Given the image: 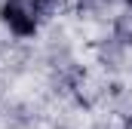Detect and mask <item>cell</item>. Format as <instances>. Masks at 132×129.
I'll return each instance as SVG.
<instances>
[{
  "instance_id": "6da1fadb",
  "label": "cell",
  "mask_w": 132,
  "mask_h": 129,
  "mask_svg": "<svg viewBox=\"0 0 132 129\" xmlns=\"http://www.w3.org/2000/svg\"><path fill=\"white\" fill-rule=\"evenodd\" d=\"M0 25L19 40H31L40 31V22L31 9V0H3L0 3Z\"/></svg>"
},
{
  "instance_id": "7a4b0ae2",
  "label": "cell",
  "mask_w": 132,
  "mask_h": 129,
  "mask_svg": "<svg viewBox=\"0 0 132 129\" xmlns=\"http://www.w3.org/2000/svg\"><path fill=\"white\" fill-rule=\"evenodd\" d=\"M65 6H68V0H31V9L37 15V22L55 19L59 12H65Z\"/></svg>"
},
{
  "instance_id": "3957f363",
  "label": "cell",
  "mask_w": 132,
  "mask_h": 129,
  "mask_svg": "<svg viewBox=\"0 0 132 129\" xmlns=\"http://www.w3.org/2000/svg\"><path fill=\"white\" fill-rule=\"evenodd\" d=\"M114 40H120L123 46H129V43H132V15L117 19V25H114Z\"/></svg>"
},
{
  "instance_id": "277c9868",
  "label": "cell",
  "mask_w": 132,
  "mask_h": 129,
  "mask_svg": "<svg viewBox=\"0 0 132 129\" xmlns=\"http://www.w3.org/2000/svg\"><path fill=\"white\" fill-rule=\"evenodd\" d=\"M77 6H80L83 12H101V9L108 6V0H77Z\"/></svg>"
},
{
  "instance_id": "5b68a950",
  "label": "cell",
  "mask_w": 132,
  "mask_h": 129,
  "mask_svg": "<svg viewBox=\"0 0 132 129\" xmlns=\"http://www.w3.org/2000/svg\"><path fill=\"white\" fill-rule=\"evenodd\" d=\"M126 129H132V114H129V117H126Z\"/></svg>"
},
{
  "instance_id": "8992f818",
  "label": "cell",
  "mask_w": 132,
  "mask_h": 129,
  "mask_svg": "<svg viewBox=\"0 0 132 129\" xmlns=\"http://www.w3.org/2000/svg\"><path fill=\"white\" fill-rule=\"evenodd\" d=\"M123 3H126V6H129V9H132V0H123Z\"/></svg>"
}]
</instances>
